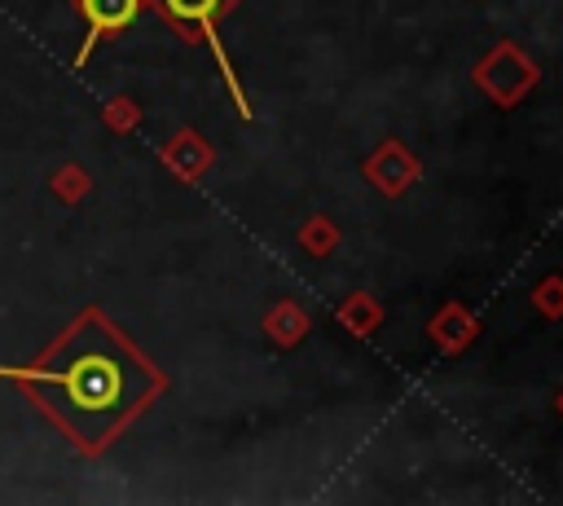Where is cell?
<instances>
[{"instance_id":"1","label":"cell","mask_w":563,"mask_h":506,"mask_svg":"<svg viewBox=\"0 0 563 506\" xmlns=\"http://www.w3.org/2000/svg\"><path fill=\"white\" fill-rule=\"evenodd\" d=\"M0 378L31 383L84 453H101L163 392V374L101 312H84L35 365H0Z\"/></svg>"},{"instance_id":"2","label":"cell","mask_w":563,"mask_h":506,"mask_svg":"<svg viewBox=\"0 0 563 506\" xmlns=\"http://www.w3.org/2000/svg\"><path fill=\"white\" fill-rule=\"evenodd\" d=\"M150 4L163 13V22H167L172 31H180L185 40H194V44H207V48H211V57H216V62H220V70H224V84H229V92H233L238 110H242V114H251V101H246V92L238 88V75H233V66H229V53H224V44H220V35H216L220 18H224L238 0H150Z\"/></svg>"},{"instance_id":"3","label":"cell","mask_w":563,"mask_h":506,"mask_svg":"<svg viewBox=\"0 0 563 506\" xmlns=\"http://www.w3.org/2000/svg\"><path fill=\"white\" fill-rule=\"evenodd\" d=\"M141 4L145 0H75V13L84 18V44H79V53H75V66H84L88 57H92V48L106 40V35H119V31H128L132 22H136V13H141Z\"/></svg>"}]
</instances>
